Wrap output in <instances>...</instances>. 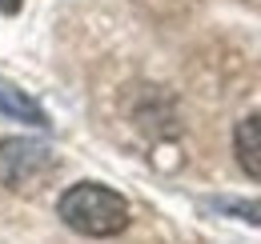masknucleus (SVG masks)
<instances>
[{
  "mask_svg": "<svg viewBox=\"0 0 261 244\" xmlns=\"http://www.w3.org/2000/svg\"><path fill=\"white\" fill-rule=\"evenodd\" d=\"M57 216L81 236H117L129 228V200L113 192L109 184L81 180L61 192Z\"/></svg>",
  "mask_w": 261,
  "mask_h": 244,
  "instance_id": "1",
  "label": "nucleus"
},
{
  "mask_svg": "<svg viewBox=\"0 0 261 244\" xmlns=\"http://www.w3.org/2000/svg\"><path fill=\"white\" fill-rule=\"evenodd\" d=\"M57 168L61 160L44 140H29V136L0 140V188L8 192H36Z\"/></svg>",
  "mask_w": 261,
  "mask_h": 244,
  "instance_id": "2",
  "label": "nucleus"
},
{
  "mask_svg": "<svg viewBox=\"0 0 261 244\" xmlns=\"http://www.w3.org/2000/svg\"><path fill=\"white\" fill-rule=\"evenodd\" d=\"M0 116H4V120L33 124V128H48L44 108H40V104H36L24 88H16L12 80H4V76H0Z\"/></svg>",
  "mask_w": 261,
  "mask_h": 244,
  "instance_id": "3",
  "label": "nucleus"
},
{
  "mask_svg": "<svg viewBox=\"0 0 261 244\" xmlns=\"http://www.w3.org/2000/svg\"><path fill=\"white\" fill-rule=\"evenodd\" d=\"M233 152H237V164L253 180H261V112L237 120V128H233Z\"/></svg>",
  "mask_w": 261,
  "mask_h": 244,
  "instance_id": "4",
  "label": "nucleus"
},
{
  "mask_svg": "<svg viewBox=\"0 0 261 244\" xmlns=\"http://www.w3.org/2000/svg\"><path fill=\"white\" fill-rule=\"evenodd\" d=\"M209 208L229 212V216H237V220H253V224H261V200H237V196H221V200H209Z\"/></svg>",
  "mask_w": 261,
  "mask_h": 244,
  "instance_id": "5",
  "label": "nucleus"
},
{
  "mask_svg": "<svg viewBox=\"0 0 261 244\" xmlns=\"http://www.w3.org/2000/svg\"><path fill=\"white\" fill-rule=\"evenodd\" d=\"M20 4H24V0H0V8H4V12H20Z\"/></svg>",
  "mask_w": 261,
  "mask_h": 244,
  "instance_id": "6",
  "label": "nucleus"
}]
</instances>
